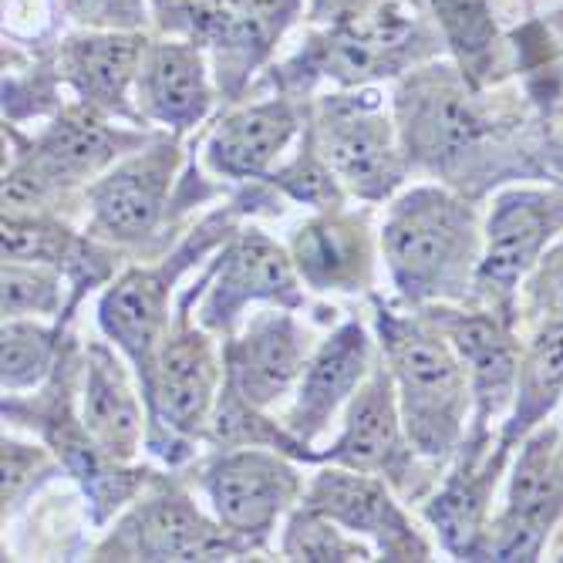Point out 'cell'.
<instances>
[{
  "label": "cell",
  "mask_w": 563,
  "mask_h": 563,
  "mask_svg": "<svg viewBox=\"0 0 563 563\" xmlns=\"http://www.w3.org/2000/svg\"><path fill=\"white\" fill-rule=\"evenodd\" d=\"M395 287L416 303L466 300L483 261V230L470 199L439 186L401 192L382 227Z\"/></svg>",
  "instance_id": "cell-1"
},
{
  "label": "cell",
  "mask_w": 563,
  "mask_h": 563,
  "mask_svg": "<svg viewBox=\"0 0 563 563\" xmlns=\"http://www.w3.org/2000/svg\"><path fill=\"white\" fill-rule=\"evenodd\" d=\"M375 307L382 362L395 378L408 442L422 459L442 466L470 432L466 416L473 408V391L466 365L426 314L405 318L382 300H375Z\"/></svg>",
  "instance_id": "cell-2"
},
{
  "label": "cell",
  "mask_w": 563,
  "mask_h": 563,
  "mask_svg": "<svg viewBox=\"0 0 563 563\" xmlns=\"http://www.w3.org/2000/svg\"><path fill=\"white\" fill-rule=\"evenodd\" d=\"M563 236V189L560 186H514L503 189L483 230V261L476 271V294L493 311L509 314L514 297L537 271L543 253Z\"/></svg>",
  "instance_id": "cell-3"
},
{
  "label": "cell",
  "mask_w": 563,
  "mask_h": 563,
  "mask_svg": "<svg viewBox=\"0 0 563 563\" xmlns=\"http://www.w3.org/2000/svg\"><path fill=\"white\" fill-rule=\"evenodd\" d=\"M253 543L220 520H210L192 496L173 483H156L95 550V560H233L250 553Z\"/></svg>",
  "instance_id": "cell-4"
},
{
  "label": "cell",
  "mask_w": 563,
  "mask_h": 563,
  "mask_svg": "<svg viewBox=\"0 0 563 563\" xmlns=\"http://www.w3.org/2000/svg\"><path fill=\"white\" fill-rule=\"evenodd\" d=\"M132 145L135 139L112 132L95 115V109L65 112L8 173L4 213L34 217L37 207H44L51 196L109 173L112 163L119 159V152Z\"/></svg>",
  "instance_id": "cell-5"
},
{
  "label": "cell",
  "mask_w": 563,
  "mask_h": 563,
  "mask_svg": "<svg viewBox=\"0 0 563 563\" xmlns=\"http://www.w3.org/2000/svg\"><path fill=\"white\" fill-rule=\"evenodd\" d=\"M563 520V426H537L517 452L506 503L489 523L486 560H540Z\"/></svg>",
  "instance_id": "cell-6"
},
{
  "label": "cell",
  "mask_w": 563,
  "mask_h": 563,
  "mask_svg": "<svg viewBox=\"0 0 563 563\" xmlns=\"http://www.w3.org/2000/svg\"><path fill=\"white\" fill-rule=\"evenodd\" d=\"M217 217L202 223L199 236H192L179 253H173L169 261L156 264V267H132L125 271L98 303V324L106 331V338L129 357L139 382H142V395L152 385V372H156V357L163 347V338L169 331V294L173 284L179 280V274L186 271V264L196 257L199 250H207L220 233H227L230 227L217 230L213 236H207L213 230Z\"/></svg>",
  "instance_id": "cell-7"
},
{
  "label": "cell",
  "mask_w": 563,
  "mask_h": 563,
  "mask_svg": "<svg viewBox=\"0 0 563 563\" xmlns=\"http://www.w3.org/2000/svg\"><path fill=\"white\" fill-rule=\"evenodd\" d=\"M419 452L408 442L398 391L388 365H375L365 385L357 388L347 401L341 435L328 452H318V463L347 466L357 473H375L401 489L405 496H419L426 479L419 473Z\"/></svg>",
  "instance_id": "cell-8"
},
{
  "label": "cell",
  "mask_w": 563,
  "mask_h": 563,
  "mask_svg": "<svg viewBox=\"0 0 563 563\" xmlns=\"http://www.w3.org/2000/svg\"><path fill=\"white\" fill-rule=\"evenodd\" d=\"M202 486H207L213 517L253 543H264L303 499V479L290 455L264 445L220 449L202 473Z\"/></svg>",
  "instance_id": "cell-9"
},
{
  "label": "cell",
  "mask_w": 563,
  "mask_h": 563,
  "mask_svg": "<svg viewBox=\"0 0 563 563\" xmlns=\"http://www.w3.org/2000/svg\"><path fill=\"white\" fill-rule=\"evenodd\" d=\"M426 318L449 338L455 354L463 357L470 391H473V426L466 439L489 442L493 422H499L517 398L523 344L514 331V314L493 311H455V307L432 303Z\"/></svg>",
  "instance_id": "cell-10"
},
{
  "label": "cell",
  "mask_w": 563,
  "mask_h": 563,
  "mask_svg": "<svg viewBox=\"0 0 563 563\" xmlns=\"http://www.w3.org/2000/svg\"><path fill=\"white\" fill-rule=\"evenodd\" d=\"M311 142L338 183L372 202L391 196L412 166L391 122L375 106L354 98L324 101Z\"/></svg>",
  "instance_id": "cell-11"
},
{
  "label": "cell",
  "mask_w": 563,
  "mask_h": 563,
  "mask_svg": "<svg viewBox=\"0 0 563 563\" xmlns=\"http://www.w3.org/2000/svg\"><path fill=\"white\" fill-rule=\"evenodd\" d=\"M223 391V365L202 324H192L186 311L166 331L145 401L152 422L179 442L207 439L217 398Z\"/></svg>",
  "instance_id": "cell-12"
},
{
  "label": "cell",
  "mask_w": 563,
  "mask_h": 563,
  "mask_svg": "<svg viewBox=\"0 0 563 563\" xmlns=\"http://www.w3.org/2000/svg\"><path fill=\"white\" fill-rule=\"evenodd\" d=\"M489 119L479 112L466 88L442 78L422 75L408 81L398 95V139L408 163H422L429 169H455L466 156L486 142Z\"/></svg>",
  "instance_id": "cell-13"
},
{
  "label": "cell",
  "mask_w": 563,
  "mask_h": 563,
  "mask_svg": "<svg viewBox=\"0 0 563 563\" xmlns=\"http://www.w3.org/2000/svg\"><path fill=\"white\" fill-rule=\"evenodd\" d=\"M300 503L331 517L344 530L368 537L385 560H432L429 540L391 496V483L375 473L331 463L303 486Z\"/></svg>",
  "instance_id": "cell-14"
},
{
  "label": "cell",
  "mask_w": 563,
  "mask_h": 563,
  "mask_svg": "<svg viewBox=\"0 0 563 563\" xmlns=\"http://www.w3.org/2000/svg\"><path fill=\"white\" fill-rule=\"evenodd\" d=\"M300 274L290 253L271 240L264 230H240L217 261V277L199 300V324L207 331L230 334L243 314V307L253 300H274L284 307H297Z\"/></svg>",
  "instance_id": "cell-15"
},
{
  "label": "cell",
  "mask_w": 563,
  "mask_h": 563,
  "mask_svg": "<svg viewBox=\"0 0 563 563\" xmlns=\"http://www.w3.org/2000/svg\"><path fill=\"white\" fill-rule=\"evenodd\" d=\"M179 166L176 142H159L148 152H135L132 159L101 173L85 202L91 207L88 233L112 243H142L163 223L173 176Z\"/></svg>",
  "instance_id": "cell-16"
},
{
  "label": "cell",
  "mask_w": 563,
  "mask_h": 563,
  "mask_svg": "<svg viewBox=\"0 0 563 563\" xmlns=\"http://www.w3.org/2000/svg\"><path fill=\"white\" fill-rule=\"evenodd\" d=\"M311 351V331L290 314V307L280 303L277 311H257L227 341L223 382L250 405L271 408L297 388Z\"/></svg>",
  "instance_id": "cell-17"
},
{
  "label": "cell",
  "mask_w": 563,
  "mask_h": 563,
  "mask_svg": "<svg viewBox=\"0 0 563 563\" xmlns=\"http://www.w3.org/2000/svg\"><path fill=\"white\" fill-rule=\"evenodd\" d=\"M514 455V445L499 435L489 442L466 439L455 452V470L445 476L442 489L422 506L426 520L435 527L442 547L463 560H486L489 537V503L499 476Z\"/></svg>",
  "instance_id": "cell-18"
},
{
  "label": "cell",
  "mask_w": 563,
  "mask_h": 563,
  "mask_svg": "<svg viewBox=\"0 0 563 563\" xmlns=\"http://www.w3.org/2000/svg\"><path fill=\"white\" fill-rule=\"evenodd\" d=\"M372 368L375 362L368 331L357 321L341 324L307 357V368L294 388V405L284 426L303 445H314L341 412V405H347L351 395L365 385Z\"/></svg>",
  "instance_id": "cell-19"
},
{
  "label": "cell",
  "mask_w": 563,
  "mask_h": 563,
  "mask_svg": "<svg viewBox=\"0 0 563 563\" xmlns=\"http://www.w3.org/2000/svg\"><path fill=\"white\" fill-rule=\"evenodd\" d=\"M300 280L314 290H365L375 274V246L365 217L324 210L290 240Z\"/></svg>",
  "instance_id": "cell-20"
},
{
  "label": "cell",
  "mask_w": 563,
  "mask_h": 563,
  "mask_svg": "<svg viewBox=\"0 0 563 563\" xmlns=\"http://www.w3.org/2000/svg\"><path fill=\"white\" fill-rule=\"evenodd\" d=\"M81 422L95 445L115 463H132L145 439L142 405L125 365L106 341H91L85 351Z\"/></svg>",
  "instance_id": "cell-21"
},
{
  "label": "cell",
  "mask_w": 563,
  "mask_h": 563,
  "mask_svg": "<svg viewBox=\"0 0 563 563\" xmlns=\"http://www.w3.org/2000/svg\"><path fill=\"white\" fill-rule=\"evenodd\" d=\"M139 109L173 129L196 125L210 109V81L202 68L199 44L192 41H169L145 47L139 78Z\"/></svg>",
  "instance_id": "cell-22"
},
{
  "label": "cell",
  "mask_w": 563,
  "mask_h": 563,
  "mask_svg": "<svg viewBox=\"0 0 563 563\" xmlns=\"http://www.w3.org/2000/svg\"><path fill=\"white\" fill-rule=\"evenodd\" d=\"M297 132V112L287 101H264L227 115L207 145V163L217 176L257 179L267 176Z\"/></svg>",
  "instance_id": "cell-23"
},
{
  "label": "cell",
  "mask_w": 563,
  "mask_h": 563,
  "mask_svg": "<svg viewBox=\"0 0 563 563\" xmlns=\"http://www.w3.org/2000/svg\"><path fill=\"white\" fill-rule=\"evenodd\" d=\"M145 41L135 34H88L65 47V68L98 112L129 115V85L139 78Z\"/></svg>",
  "instance_id": "cell-24"
},
{
  "label": "cell",
  "mask_w": 563,
  "mask_h": 563,
  "mask_svg": "<svg viewBox=\"0 0 563 563\" xmlns=\"http://www.w3.org/2000/svg\"><path fill=\"white\" fill-rule=\"evenodd\" d=\"M563 398V324H540L523 347L517 398L509 408V419L499 429V439L520 445Z\"/></svg>",
  "instance_id": "cell-25"
},
{
  "label": "cell",
  "mask_w": 563,
  "mask_h": 563,
  "mask_svg": "<svg viewBox=\"0 0 563 563\" xmlns=\"http://www.w3.org/2000/svg\"><path fill=\"white\" fill-rule=\"evenodd\" d=\"M156 11L166 31L202 47H217L227 58H253L267 47L271 31L233 8L230 0H156Z\"/></svg>",
  "instance_id": "cell-26"
},
{
  "label": "cell",
  "mask_w": 563,
  "mask_h": 563,
  "mask_svg": "<svg viewBox=\"0 0 563 563\" xmlns=\"http://www.w3.org/2000/svg\"><path fill=\"white\" fill-rule=\"evenodd\" d=\"M408 24L398 18H378L357 27H344L328 51V75L341 81H368L388 75L401 62Z\"/></svg>",
  "instance_id": "cell-27"
},
{
  "label": "cell",
  "mask_w": 563,
  "mask_h": 563,
  "mask_svg": "<svg viewBox=\"0 0 563 563\" xmlns=\"http://www.w3.org/2000/svg\"><path fill=\"white\" fill-rule=\"evenodd\" d=\"M284 560H300V563H347V560H372V547L334 523L331 517L318 514V509L297 503L290 509V520L284 527L280 540Z\"/></svg>",
  "instance_id": "cell-28"
},
{
  "label": "cell",
  "mask_w": 563,
  "mask_h": 563,
  "mask_svg": "<svg viewBox=\"0 0 563 563\" xmlns=\"http://www.w3.org/2000/svg\"><path fill=\"white\" fill-rule=\"evenodd\" d=\"M85 250H91V243H81L68 227L41 213L34 217L4 213V261L44 264L62 271L68 264H85Z\"/></svg>",
  "instance_id": "cell-29"
},
{
  "label": "cell",
  "mask_w": 563,
  "mask_h": 563,
  "mask_svg": "<svg viewBox=\"0 0 563 563\" xmlns=\"http://www.w3.org/2000/svg\"><path fill=\"white\" fill-rule=\"evenodd\" d=\"M58 354V331L31 318H4V391L41 385Z\"/></svg>",
  "instance_id": "cell-30"
},
{
  "label": "cell",
  "mask_w": 563,
  "mask_h": 563,
  "mask_svg": "<svg viewBox=\"0 0 563 563\" xmlns=\"http://www.w3.org/2000/svg\"><path fill=\"white\" fill-rule=\"evenodd\" d=\"M62 311V271L4 261V318H55Z\"/></svg>",
  "instance_id": "cell-31"
},
{
  "label": "cell",
  "mask_w": 563,
  "mask_h": 563,
  "mask_svg": "<svg viewBox=\"0 0 563 563\" xmlns=\"http://www.w3.org/2000/svg\"><path fill=\"white\" fill-rule=\"evenodd\" d=\"M274 183L284 186L294 199L311 202V207H318V210H338L341 199H344V186L324 166V159L318 156L311 139H307V148L300 152V156L274 176Z\"/></svg>",
  "instance_id": "cell-32"
},
{
  "label": "cell",
  "mask_w": 563,
  "mask_h": 563,
  "mask_svg": "<svg viewBox=\"0 0 563 563\" xmlns=\"http://www.w3.org/2000/svg\"><path fill=\"white\" fill-rule=\"evenodd\" d=\"M432 8L459 55L466 62H476L486 55L496 34L486 0H432Z\"/></svg>",
  "instance_id": "cell-33"
},
{
  "label": "cell",
  "mask_w": 563,
  "mask_h": 563,
  "mask_svg": "<svg viewBox=\"0 0 563 563\" xmlns=\"http://www.w3.org/2000/svg\"><path fill=\"white\" fill-rule=\"evenodd\" d=\"M527 311L533 328L563 324V236L543 253L537 271L527 277Z\"/></svg>",
  "instance_id": "cell-34"
},
{
  "label": "cell",
  "mask_w": 563,
  "mask_h": 563,
  "mask_svg": "<svg viewBox=\"0 0 563 563\" xmlns=\"http://www.w3.org/2000/svg\"><path fill=\"white\" fill-rule=\"evenodd\" d=\"M4 517L11 509L21 506V499L31 493V486H37L47 473H55V463L51 455L37 445H24L14 439H4Z\"/></svg>",
  "instance_id": "cell-35"
},
{
  "label": "cell",
  "mask_w": 563,
  "mask_h": 563,
  "mask_svg": "<svg viewBox=\"0 0 563 563\" xmlns=\"http://www.w3.org/2000/svg\"><path fill=\"white\" fill-rule=\"evenodd\" d=\"M132 8H135V0H71V11L81 21H98V24H115L129 18Z\"/></svg>",
  "instance_id": "cell-36"
},
{
  "label": "cell",
  "mask_w": 563,
  "mask_h": 563,
  "mask_svg": "<svg viewBox=\"0 0 563 563\" xmlns=\"http://www.w3.org/2000/svg\"><path fill=\"white\" fill-rule=\"evenodd\" d=\"M233 8H240L246 18H253L261 27H267V31H274V27H280V21L290 14V4L294 0H230Z\"/></svg>",
  "instance_id": "cell-37"
},
{
  "label": "cell",
  "mask_w": 563,
  "mask_h": 563,
  "mask_svg": "<svg viewBox=\"0 0 563 563\" xmlns=\"http://www.w3.org/2000/svg\"><path fill=\"white\" fill-rule=\"evenodd\" d=\"M372 0H311L314 21H334V24H351L368 11Z\"/></svg>",
  "instance_id": "cell-38"
},
{
  "label": "cell",
  "mask_w": 563,
  "mask_h": 563,
  "mask_svg": "<svg viewBox=\"0 0 563 563\" xmlns=\"http://www.w3.org/2000/svg\"><path fill=\"white\" fill-rule=\"evenodd\" d=\"M560 560H563V556H560Z\"/></svg>",
  "instance_id": "cell-39"
}]
</instances>
